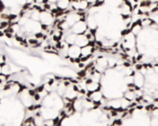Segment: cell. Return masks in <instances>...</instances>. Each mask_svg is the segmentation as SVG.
<instances>
[{"label":"cell","mask_w":158,"mask_h":126,"mask_svg":"<svg viewBox=\"0 0 158 126\" xmlns=\"http://www.w3.org/2000/svg\"><path fill=\"white\" fill-rule=\"evenodd\" d=\"M54 21H55V17L50 11H48V10H45L40 11L39 22H40L41 24H44V25H47V26H53Z\"/></svg>","instance_id":"6da1fadb"},{"label":"cell","mask_w":158,"mask_h":126,"mask_svg":"<svg viewBox=\"0 0 158 126\" xmlns=\"http://www.w3.org/2000/svg\"><path fill=\"white\" fill-rule=\"evenodd\" d=\"M87 29H88V25H87L86 21L79 20L70 28V31L75 34H81V33H84Z\"/></svg>","instance_id":"7a4b0ae2"},{"label":"cell","mask_w":158,"mask_h":126,"mask_svg":"<svg viewBox=\"0 0 158 126\" xmlns=\"http://www.w3.org/2000/svg\"><path fill=\"white\" fill-rule=\"evenodd\" d=\"M81 56V47L76 45L75 44L70 45L68 48L67 58L69 59H78Z\"/></svg>","instance_id":"3957f363"},{"label":"cell","mask_w":158,"mask_h":126,"mask_svg":"<svg viewBox=\"0 0 158 126\" xmlns=\"http://www.w3.org/2000/svg\"><path fill=\"white\" fill-rule=\"evenodd\" d=\"M108 69V60L105 57H99L95 61V70L103 73Z\"/></svg>","instance_id":"277c9868"},{"label":"cell","mask_w":158,"mask_h":126,"mask_svg":"<svg viewBox=\"0 0 158 126\" xmlns=\"http://www.w3.org/2000/svg\"><path fill=\"white\" fill-rule=\"evenodd\" d=\"M86 96L94 103H101V101L104 97L103 93L101 90H97V91H94V92H87Z\"/></svg>","instance_id":"5b68a950"},{"label":"cell","mask_w":158,"mask_h":126,"mask_svg":"<svg viewBox=\"0 0 158 126\" xmlns=\"http://www.w3.org/2000/svg\"><path fill=\"white\" fill-rule=\"evenodd\" d=\"M79 20H80V16H79V14L77 12L71 11V12L67 13L66 16H65V22L68 23V25L70 27H72Z\"/></svg>","instance_id":"8992f818"},{"label":"cell","mask_w":158,"mask_h":126,"mask_svg":"<svg viewBox=\"0 0 158 126\" xmlns=\"http://www.w3.org/2000/svg\"><path fill=\"white\" fill-rule=\"evenodd\" d=\"M144 83H145L144 75H143V74H141L139 71L133 74V84H134L137 87H139V88L143 87Z\"/></svg>","instance_id":"52a82bcc"},{"label":"cell","mask_w":158,"mask_h":126,"mask_svg":"<svg viewBox=\"0 0 158 126\" xmlns=\"http://www.w3.org/2000/svg\"><path fill=\"white\" fill-rule=\"evenodd\" d=\"M95 50H96L95 46L88 44L87 45H84L81 47V56L80 57H92Z\"/></svg>","instance_id":"ba28073f"},{"label":"cell","mask_w":158,"mask_h":126,"mask_svg":"<svg viewBox=\"0 0 158 126\" xmlns=\"http://www.w3.org/2000/svg\"><path fill=\"white\" fill-rule=\"evenodd\" d=\"M74 44L78 46H84V45H87L89 44V39L86 37V35L84 33H81V34H77L76 35V39H75V42Z\"/></svg>","instance_id":"9c48e42d"},{"label":"cell","mask_w":158,"mask_h":126,"mask_svg":"<svg viewBox=\"0 0 158 126\" xmlns=\"http://www.w3.org/2000/svg\"><path fill=\"white\" fill-rule=\"evenodd\" d=\"M56 5L59 10H66L71 5V0H57Z\"/></svg>","instance_id":"30bf717a"},{"label":"cell","mask_w":158,"mask_h":126,"mask_svg":"<svg viewBox=\"0 0 158 126\" xmlns=\"http://www.w3.org/2000/svg\"><path fill=\"white\" fill-rule=\"evenodd\" d=\"M76 35H77V34H75V33H72V32L70 31V33H69L68 34H66V35H65L64 42H66L69 45H70L74 44L75 39H76Z\"/></svg>","instance_id":"8fae6325"},{"label":"cell","mask_w":158,"mask_h":126,"mask_svg":"<svg viewBox=\"0 0 158 126\" xmlns=\"http://www.w3.org/2000/svg\"><path fill=\"white\" fill-rule=\"evenodd\" d=\"M123 97H125L126 99L129 100V101H134L136 99V96L134 91L132 90H127L124 94H123Z\"/></svg>","instance_id":"7c38bea8"},{"label":"cell","mask_w":158,"mask_h":126,"mask_svg":"<svg viewBox=\"0 0 158 126\" xmlns=\"http://www.w3.org/2000/svg\"><path fill=\"white\" fill-rule=\"evenodd\" d=\"M1 73L6 74V75H10L11 74V69H10V65L9 63H4V64L1 65Z\"/></svg>","instance_id":"4fadbf2b"},{"label":"cell","mask_w":158,"mask_h":126,"mask_svg":"<svg viewBox=\"0 0 158 126\" xmlns=\"http://www.w3.org/2000/svg\"><path fill=\"white\" fill-rule=\"evenodd\" d=\"M153 22H154V21H152V19H150V18H146V19L141 20V22H140V25H141V27H142V28H148V27H151V25H152V23Z\"/></svg>","instance_id":"5bb4252c"},{"label":"cell","mask_w":158,"mask_h":126,"mask_svg":"<svg viewBox=\"0 0 158 126\" xmlns=\"http://www.w3.org/2000/svg\"><path fill=\"white\" fill-rule=\"evenodd\" d=\"M142 64H140V63H139V64H138V63H137V64L135 65V69H136V71H139L141 68H142Z\"/></svg>","instance_id":"9a60e30c"},{"label":"cell","mask_w":158,"mask_h":126,"mask_svg":"<svg viewBox=\"0 0 158 126\" xmlns=\"http://www.w3.org/2000/svg\"><path fill=\"white\" fill-rule=\"evenodd\" d=\"M0 103H1V98H0Z\"/></svg>","instance_id":"2e32d148"}]
</instances>
